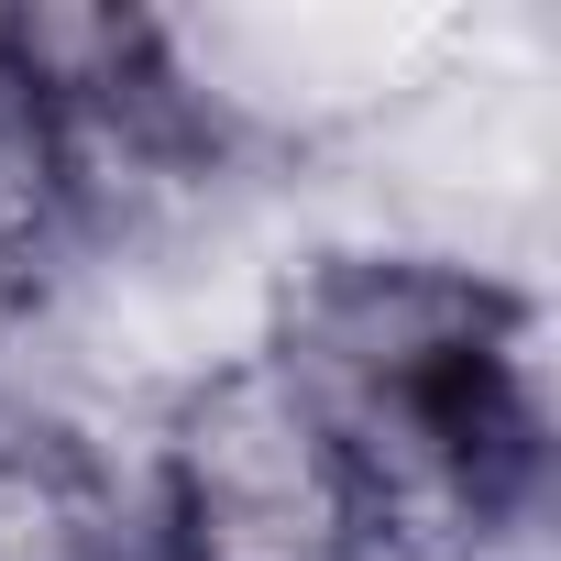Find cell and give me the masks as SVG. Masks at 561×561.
<instances>
[{"mask_svg": "<svg viewBox=\"0 0 561 561\" xmlns=\"http://www.w3.org/2000/svg\"><path fill=\"white\" fill-rule=\"evenodd\" d=\"M264 353L353 462L386 561H484L550 484L539 298L451 253H309Z\"/></svg>", "mask_w": 561, "mask_h": 561, "instance_id": "cell-1", "label": "cell"}, {"mask_svg": "<svg viewBox=\"0 0 561 561\" xmlns=\"http://www.w3.org/2000/svg\"><path fill=\"white\" fill-rule=\"evenodd\" d=\"M144 561H386L342 440L264 342L209 364L133 473Z\"/></svg>", "mask_w": 561, "mask_h": 561, "instance_id": "cell-2", "label": "cell"}, {"mask_svg": "<svg viewBox=\"0 0 561 561\" xmlns=\"http://www.w3.org/2000/svg\"><path fill=\"white\" fill-rule=\"evenodd\" d=\"M0 561H144L133 473L23 386H0Z\"/></svg>", "mask_w": 561, "mask_h": 561, "instance_id": "cell-3", "label": "cell"}, {"mask_svg": "<svg viewBox=\"0 0 561 561\" xmlns=\"http://www.w3.org/2000/svg\"><path fill=\"white\" fill-rule=\"evenodd\" d=\"M0 78H12V0H0Z\"/></svg>", "mask_w": 561, "mask_h": 561, "instance_id": "cell-4", "label": "cell"}]
</instances>
